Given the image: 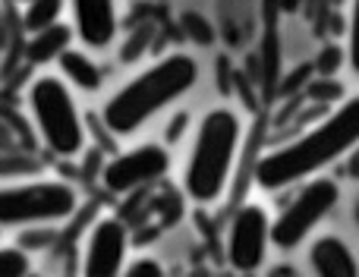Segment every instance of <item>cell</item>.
Segmentation results:
<instances>
[{
  "instance_id": "8fae6325",
  "label": "cell",
  "mask_w": 359,
  "mask_h": 277,
  "mask_svg": "<svg viewBox=\"0 0 359 277\" xmlns=\"http://www.w3.org/2000/svg\"><path fill=\"white\" fill-rule=\"evenodd\" d=\"M309 262L312 271L325 274V277H353L359 274L356 255L341 236H322V240L312 243L309 249Z\"/></svg>"
},
{
  "instance_id": "d4e9b609",
  "label": "cell",
  "mask_w": 359,
  "mask_h": 277,
  "mask_svg": "<svg viewBox=\"0 0 359 277\" xmlns=\"http://www.w3.org/2000/svg\"><path fill=\"white\" fill-rule=\"evenodd\" d=\"M10 4H29V0H10Z\"/></svg>"
},
{
  "instance_id": "9c48e42d",
  "label": "cell",
  "mask_w": 359,
  "mask_h": 277,
  "mask_svg": "<svg viewBox=\"0 0 359 277\" xmlns=\"http://www.w3.org/2000/svg\"><path fill=\"white\" fill-rule=\"evenodd\" d=\"M130 255V234L120 217H98L88 230L86 252H82V274L88 277H117L123 274Z\"/></svg>"
},
{
  "instance_id": "9a60e30c",
  "label": "cell",
  "mask_w": 359,
  "mask_h": 277,
  "mask_svg": "<svg viewBox=\"0 0 359 277\" xmlns=\"http://www.w3.org/2000/svg\"><path fill=\"white\" fill-rule=\"evenodd\" d=\"M32 271V259L22 246H0V277H22Z\"/></svg>"
},
{
  "instance_id": "7c38bea8",
  "label": "cell",
  "mask_w": 359,
  "mask_h": 277,
  "mask_svg": "<svg viewBox=\"0 0 359 277\" xmlns=\"http://www.w3.org/2000/svg\"><path fill=\"white\" fill-rule=\"evenodd\" d=\"M73 38H76V32H73V25H67V22H54V25H48V29H38V32H32L29 44H25V57H29L32 63H38V67L54 63L57 57L73 44Z\"/></svg>"
},
{
  "instance_id": "4fadbf2b",
  "label": "cell",
  "mask_w": 359,
  "mask_h": 277,
  "mask_svg": "<svg viewBox=\"0 0 359 277\" xmlns=\"http://www.w3.org/2000/svg\"><path fill=\"white\" fill-rule=\"evenodd\" d=\"M57 63H60V76H63V79H67L69 86L82 88V92H98L101 82H104V73H101L98 63H95L86 50L73 48V44H69V48L57 57Z\"/></svg>"
},
{
  "instance_id": "5b68a950",
  "label": "cell",
  "mask_w": 359,
  "mask_h": 277,
  "mask_svg": "<svg viewBox=\"0 0 359 277\" xmlns=\"http://www.w3.org/2000/svg\"><path fill=\"white\" fill-rule=\"evenodd\" d=\"M79 192L63 180H29L0 186V227H41L76 215Z\"/></svg>"
},
{
  "instance_id": "3957f363",
  "label": "cell",
  "mask_w": 359,
  "mask_h": 277,
  "mask_svg": "<svg viewBox=\"0 0 359 277\" xmlns=\"http://www.w3.org/2000/svg\"><path fill=\"white\" fill-rule=\"evenodd\" d=\"M243 142V120L233 107H211L196 126L183 173V189L196 205H211L224 196L236 151Z\"/></svg>"
},
{
  "instance_id": "44dd1931",
  "label": "cell",
  "mask_w": 359,
  "mask_h": 277,
  "mask_svg": "<svg viewBox=\"0 0 359 277\" xmlns=\"http://www.w3.org/2000/svg\"><path fill=\"white\" fill-rule=\"evenodd\" d=\"M25 170H35V164H32V161H22V158H0V177H6V173H10V177H16V173H25Z\"/></svg>"
},
{
  "instance_id": "277c9868",
  "label": "cell",
  "mask_w": 359,
  "mask_h": 277,
  "mask_svg": "<svg viewBox=\"0 0 359 277\" xmlns=\"http://www.w3.org/2000/svg\"><path fill=\"white\" fill-rule=\"evenodd\" d=\"M29 111L44 148L57 158H76L86 148V120L63 76H38L29 86Z\"/></svg>"
},
{
  "instance_id": "7a4b0ae2",
  "label": "cell",
  "mask_w": 359,
  "mask_h": 277,
  "mask_svg": "<svg viewBox=\"0 0 359 277\" xmlns=\"http://www.w3.org/2000/svg\"><path fill=\"white\" fill-rule=\"evenodd\" d=\"M198 63L189 54H168L149 69L136 73L126 86H120L101 107V123L111 136H133L164 107L196 88Z\"/></svg>"
},
{
  "instance_id": "30bf717a",
  "label": "cell",
  "mask_w": 359,
  "mask_h": 277,
  "mask_svg": "<svg viewBox=\"0 0 359 277\" xmlns=\"http://www.w3.org/2000/svg\"><path fill=\"white\" fill-rule=\"evenodd\" d=\"M69 10H73V32L86 48L104 50L117 41V0H69Z\"/></svg>"
},
{
  "instance_id": "8992f818",
  "label": "cell",
  "mask_w": 359,
  "mask_h": 277,
  "mask_svg": "<svg viewBox=\"0 0 359 277\" xmlns=\"http://www.w3.org/2000/svg\"><path fill=\"white\" fill-rule=\"evenodd\" d=\"M341 202V186L337 180L328 177H309L306 186L293 196L290 205H284L278 217L271 221V243L278 249H297L299 243H306L312 236V230L334 211V205Z\"/></svg>"
},
{
  "instance_id": "52a82bcc",
  "label": "cell",
  "mask_w": 359,
  "mask_h": 277,
  "mask_svg": "<svg viewBox=\"0 0 359 277\" xmlns=\"http://www.w3.org/2000/svg\"><path fill=\"white\" fill-rule=\"evenodd\" d=\"M168 170H170L168 148L158 145V142H145V145H136L130 151L114 154L104 164V170H101V180H104V186L114 196H126V192H136L149 183H158L161 177H168Z\"/></svg>"
},
{
  "instance_id": "d6986e66",
  "label": "cell",
  "mask_w": 359,
  "mask_h": 277,
  "mask_svg": "<svg viewBox=\"0 0 359 277\" xmlns=\"http://www.w3.org/2000/svg\"><path fill=\"white\" fill-rule=\"evenodd\" d=\"M149 38H151V25H142V29L136 32V38H133V41L123 48V60H136L139 50H142L145 44H149Z\"/></svg>"
},
{
  "instance_id": "e0dca14e",
  "label": "cell",
  "mask_w": 359,
  "mask_h": 277,
  "mask_svg": "<svg viewBox=\"0 0 359 277\" xmlns=\"http://www.w3.org/2000/svg\"><path fill=\"white\" fill-rule=\"evenodd\" d=\"M123 274H130V277H161L164 265L145 255V259H136L133 265H123Z\"/></svg>"
},
{
  "instance_id": "6da1fadb",
  "label": "cell",
  "mask_w": 359,
  "mask_h": 277,
  "mask_svg": "<svg viewBox=\"0 0 359 277\" xmlns=\"http://www.w3.org/2000/svg\"><path fill=\"white\" fill-rule=\"evenodd\" d=\"M359 142V95L337 101V107L325 120L297 136L287 145L262 154L255 164V180L262 189L278 192L297 186L303 180L322 173L334 161H341Z\"/></svg>"
},
{
  "instance_id": "ba28073f",
  "label": "cell",
  "mask_w": 359,
  "mask_h": 277,
  "mask_svg": "<svg viewBox=\"0 0 359 277\" xmlns=\"http://www.w3.org/2000/svg\"><path fill=\"white\" fill-rule=\"evenodd\" d=\"M268 230H271V217L262 205L249 202L236 211L227 230V259L233 271H259L268 255V243H271Z\"/></svg>"
},
{
  "instance_id": "cb8c5ba5",
  "label": "cell",
  "mask_w": 359,
  "mask_h": 277,
  "mask_svg": "<svg viewBox=\"0 0 359 277\" xmlns=\"http://www.w3.org/2000/svg\"><path fill=\"white\" fill-rule=\"evenodd\" d=\"M183 126H186V114H180V117L174 120V126H168V139L174 142V139L183 136Z\"/></svg>"
},
{
  "instance_id": "ac0fdd59",
  "label": "cell",
  "mask_w": 359,
  "mask_h": 277,
  "mask_svg": "<svg viewBox=\"0 0 359 277\" xmlns=\"http://www.w3.org/2000/svg\"><path fill=\"white\" fill-rule=\"evenodd\" d=\"M341 63H344V50L341 48H325L322 57H318V63H316L318 76H334Z\"/></svg>"
},
{
  "instance_id": "603a6c76",
  "label": "cell",
  "mask_w": 359,
  "mask_h": 277,
  "mask_svg": "<svg viewBox=\"0 0 359 277\" xmlns=\"http://www.w3.org/2000/svg\"><path fill=\"white\" fill-rule=\"evenodd\" d=\"M344 158H347V177L353 180V183H359V142L344 154Z\"/></svg>"
},
{
  "instance_id": "ffe728a7",
  "label": "cell",
  "mask_w": 359,
  "mask_h": 277,
  "mask_svg": "<svg viewBox=\"0 0 359 277\" xmlns=\"http://www.w3.org/2000/svg\"><path fill=\"white\" fill-rule=\"evenodd\" d=\"M50 240H54V230H48V224H41V230H35V234H25L19 246H22L25 252H29L32 246H35V249H41V246H48Z\"/></svg>"
},
{
  "instance_id": "5bb4252c",
  "label": "cell",
  "mask_w": 359,
  "mask_h": 277,
  "mask_svg": "<svg viewBox=\"0 0 359 277\" xmlns=\"http://www.w3.org/2000/svg\"><path fill=\"white\" fill-rule=\"evenodd\" d=\"M63 10H67V0H29L22 13V25L25 32H38V29H48V25L60 22Z\"/></svg>"
},
{
  "instance_id": "2e32d148",
  "label": "cell",
  "mask_w": 359,
  "mask_h": 277,
  "mask_svg": "<svg viewBox=\"0 0 359 277\" xmlns=\"http://www.w3.org/2000/svg\"><path fill=\"white\" fill-rule=\"evenodd\" d=\"M344 60L350 63L353 76H359V0L350 4V22H347V50H344Z\"/></svg>"
},
{
  "instance_id": "7402d4cb",
  "label": "cell",
  "mask_w": 359,
  "mask_h": 277,
  "mask_svg": "<svg viewBox=\"0 0 359 277\" xmlns=\"http://www.w3.org/2000/svg\"><path fill=\"white\" fill-rule=\"evenodd\" d=\"M309 95L312 98H325V101H334V98H341V86H325V76L322 79H316V86L309 88Z\"/></svg>"
}]
</instances>
